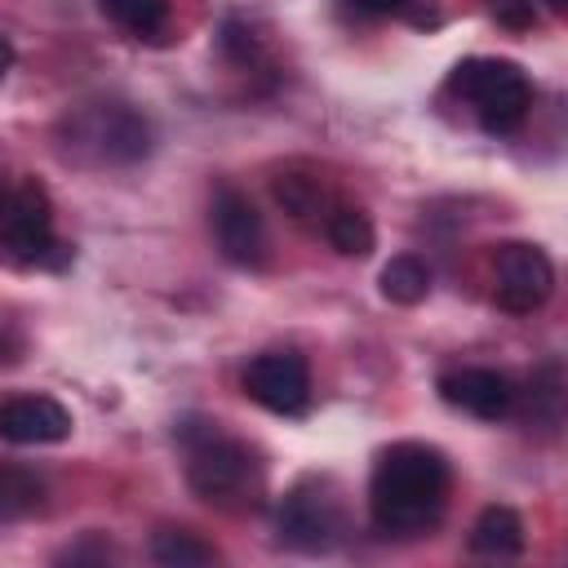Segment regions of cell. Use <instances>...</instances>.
I'll use <instances>...</instances> for the list:
<instances>
[{
    "mask_svg": "<svg viewBox=\"0 0 568 568\" xmlns=\"http://www.w3.org/2000/svg\"><path fill=\"white\" fill-rule=\"evenodd\" d=\"M550 9H555V13H564V9H568V0H550Z\"/></svg>",
    "mask_w": 568,
    "mask_h": 568,
    "instance_id": "603a6c76",
    "label": "cell"
},
{
    "mask_svg": "<svg viewBox=\"0 0 568 568\" xmlns=\"http://www.w3.org/2000/svg\"><path fill=\"white\" fill-rule=\"evenodd\" d=\"M209 222H213V240H217L226 262H235V266H262L266 262V222L244 191L222 186L213 195Z\"/></svg>",
    "mask_w": 568,
    "mask_h": 568,
    "instance_id": "9c48e42d",
    "label": "cell"
},
{
    "mask_svg": "<svg viewBox=\"0 0 568 568\" xmlns=\"http://www.w3.org/2000/svg\"><path fill=\"white\" fill-rule=\"evenodd\" d=\"M98 9L138 40H160L169 31V0H98Z\"/></svg>",
    "mask_w": 568,
    "mask_h": 568,
    "instance_id": "9a60e30c",
    "label": "cell"
},
{
    "mask_svg": "<svg viewBox=\"0 0 568 568\" xmlns=\"http://www.w3.org/2000/svg\"><path fill=\"white\" fill-rule=\"evenodd\" d=\"M178 439L186 448V484L200 501L217 510L262 506L266 470H262V457L244 439L226 435L217 422H195V417L178 426Z\"/></svg>",
    "mask_w": 568,
    "mask_h": 568,
    "instance_id": "7a4b0ae2",
    "label": "cell"
},
{
    "mask_svg": "<svg viewBox=\"0 0 568 568\" xmlns=\"http://www.w3.org/2000/svg\"><path fill=\"white\" fill-rule=\"evenodd\" d=\"M484 4H488V13H493L506 31H528V27L537 22L532 0H484Z\"/></svg>",
    "mask_w": 568,
    "mask_h": 568,
    "instance_id": "ffe728a7",
    "label": "cell"
},
{
    "mask_svg": "<svg viewBox=\"0 0 568 568\" xmlns=\"http://www.w3.org/2000/svg\"><path fill=\"white\" fill-rule=\"evenodd\" d=\"M448 501V457L435 444L399 439L377 453L368 475V515L386 537L426 532Z\"/></svg>",
    "mask_w": 568,
    "mask_h": 568,
    "instance_id": "6da1fadb",
    "label": "cell"
},
{
    "mask_svg": "<svg viewBox=\"0 0 568 568\" xmlns=\"http://www.w3.org/2000/svg\"><path fill=\"white\" fill-rule=\"evenodd\" d=\"M324 235H328V244H333L342 257H368L373 244H377L368 213L355 209V204H333V209L324 213Z\"/></svg>",
    "mask_w": 568,
    "mask_h": 568,
    "instance_id": "4fadbf2b",
    "label": "cell"
},
{
    "mask_svg": "<svg viewBox=\"0 0 568 568\" xmlns=\"http://www.w3.org/2000/svg\"><path fill=\"white\" fill-rule=\"evenodd\" d=\"M382 297L395 302V306H417L426 293H430V266L413 253H399L382 266V280H377Z\"/></svg>",
    "mask_w": 568,
    "mask_h": 568,
    "instance_id": "5bb4252c",
    "label": "cell"
},
{
    "mask_svg": "<svg viewBox=\"0 0 568 568\" xmlns=\"http://www.w3.org/2000/svg\"><path fill=\"white\" fill-rule=\"evenodd\" d=\"M528 390H532V422L537 426H559V399H564V382H559V364L546 359L532 377H528Z\"/></svg>",
    "mask_w": 568,
    "mask_h": 568,
    "instance_id": "ac0fdd59",
    "label": "cell"
},
{
    "mask_svg": "<svg viewBox=\"0 0 568 568\" xmlns=\"http://www.w3.org/2000/svg\"><path fill=\"white\" fill-rule=\"evenodd\" d=\"M439 395H444V404H453L479 422H501L519 399L515 382L497 368H453L439 377Z\"/></svg>",
    "mask_w": 568,
    "mask_h": 568,
    "instance_id": "30bf717a",
    "label": "cell"
},
{
    "mask_svg": "<svg viewBox=\"0 0 568 568\" xmlns=\"http://www.w3.org/2000/svg\"><path fill=\"white\" fill-rule=\"evenodd\" d=\"M9 67H13V40L0 31V75H9Z\"/></svg>",
    "mask_w": 568,
    "mask_h": 568,
    "instance_id": "7402d4cb",
    "label": "cell"
},
{
    "mask_svg": "<svg viewBox=\"0 0 568 568\" xmlns=\"http://www.w3.org/2000/svg\"><path fill=\"white\" fill-rule=\"evenodd\" d=\"M275 524H280V541L293 546V550H333L342 541V501L333 497V484L328 479H302L293 484L284 497H280V510H275Z\"/></svg>",
    "mask_w": 568,
    "mask_h": 568,
    "instance_id": "8992f818",
    "label": "cell"
},
{
    "mask_svg": "<svg viewBox=\"0 0 568 568\" xmlns=\"http://www.w3.org/2000/svg\"><path fill=\"white\" fill-rule=\"evenodd\" d=\"M244 395L266 413L297 417L311 404V368L297 351H262L244 368Z\"/></svg>",
    "mask_w": 568,
    "mask_h": 568,
    "instance_id": "ba28073f",
    "label": "cell"
},
{
    "mask_svg": "<svg viewBox=\"0 0 568 568\" xmlns=\"http://www.w3.org/2000/svg\"><path fill=\"white\" fill-rule=\"evenodd\" d=\"M448 93L470 106L484 133L506 138L528 120L532 84L519 62L510 58H466L448 71Z\"/></svg>",
    "mask_w": 568,
    "mask_h": 568,
    "instance_id": "277c9868",
    "label": "cell"
},
{
    "mask_svg": "<svg viewBox=\"0 0 568 568\" xmlns=\"http://www.w3.org/2000/svg\"><path fill=\"white\" fill-rule=\"evenodd\" d=\"M470 550L484 559H515L524 555V519L510 506H488L479 510L470 528Z\"/></svg>",
    "mask_w": 568,
    "mask_h": 568,
    "instance_id": "7c38bea8",
    "label": "cell"
},
{
    "mask_svg": "<svg viewBox=\"0 0 568 568\" xmlns=\"http://www.w3.org/2000/svg\"><path fill=\"white\" fill-rule=\"evenodd\" d=\"M58 142L84 164H138L151 155V120L129 102L98 98L58 120Z\"/></svg>",
    "mask_w": 568,
    "mask_h": 568,
    "instance_id": "3957f363",
    "label": "cell"
},
{
    "mask_svg": "<svg viewBox=\"0 0 568 568\" xmlns=\"http://www.w3.org/2000/svg\"><path fill=\"white\" fill-rule=\"evenodd\" d=\"M40 506V484L27 470H0V515H27Z\"/></svg>",
    "mask_w": 568,
    "mask_h": 568,
    "instance_id": "d6986e66",
    "label": "cell"
},
{
    "mask_svg": "<svg viewBox=\"0 0 568 568\" xmlns=\"http://www.w3.org/2000/svg\"><path fill=\"white\" fill-rule=\"evenodd\" d=\"M337 4L351 9V13H359V18H386V13L404 9V0H337Z\"/></svg>",
    "mask_w": 568,
    "mask_h": 568,
    "instance_id": "44dd1931",
    "label": "cell"
},
{
    "mask_svg": "<svg viewBox=\"0 0 568 568\" xmlns=\"http://www.w3.org/2000/svg\"><path fill=\"white\" fill-rule=\"evenodd\" d=\"M555 293V266L541 244L506 240L493 248V302L506 315H532Z\"/></svg>",
    "mask_w": 568,
    "mask_h": 568,
    "instance_id": "52a82bcc",
    "label": "cell"
},
{
    "mask_svg": "<svg viewBox=\"0 0 568 568\" xmlns=\"http://www.w3.org/2000/svg\"><path fill=\"white\" fill-rule=\"evenodd\" d=\"M151 559L164 568H200V564H217V546H209L204 537L186 532V528H160L151 537Z\"/></svg>",
    "mask_w": 568,
    "mask_h": 568,
    "instance_id": "2e32d148",
    "label": "cell"
},
{
    "mask_svg": "<svg viewBox=\"0 0 568 568\" xmlns=\"http://www.w3.org/2000/svg\"><path fill=\"white\" fill-rule=\"evenodd\" d=\"M71 435V413L53 395H4L0 399V439L9 444H62Z\"/></svg>",
    "mask_w": 568,
    "mask_h": 568,
    "instance_id": "8fae6325",
    "label": "cell"
},
{
    "mask_svg": "<svg viewBox=\"0 0 568 568\" xmlns=\"http://www.w3.org/2000/svg\"><path fill=\"white\" fill-rule=\"evenodd\" d=\"M0 253L18 266H67L71 248L53 240V204L40 182H22L0 209Z\"/></svg>",
    "mask_w": 568,
    "mask_h": 568,
    "instance_id": "5b68a950",
    "label": "cell"
},
{
    "mask_svg": "<svg viewBox=\"0 0 568 568\" xmlns=\"http://www.w3.org/2000/svg\"><path fill=\"white\" fill-rule=\"evenodd\" d=\"M275 200H280L293 217H320V213H328L320 182H315V178H302V173H280V178H275Z\"/></svg>",
    "mask_w": 568,
    "mask_h": 568,
    "instance_id": "e0dca14e",
    "label": "cell"
}]
</instances>
